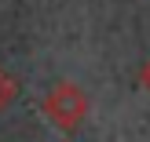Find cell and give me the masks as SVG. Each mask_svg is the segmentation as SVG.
<instances>
[{"label": "cell", "instance_id": "cell-1", "mask_svg": "<svg viewBox=\"0 0 150 142\" xmlns=\"http://www.w3.org/2000/svg\"><path fill=\"white\" fill-rule=\"evenodd\" d=\"M44 117H48L59 131L73 135V131L88 120V95L81 91L73 80H59V84L44 95Z\"/></svg>", "mask_w": 150, "mask_h": 142}, {"label": "cell", "instance_id": "cell-2", "mask_svg": "<svg viewBox=\"0 0 150 142\" xmlns=\"http://www.w3.org/2000/svg\"><path fill=\"white\" fill-rule=\"evenodd\" d=\"M15 95H18V84H15V77H11L7 69H0V113H4V109L15 102Z\"/></svg>", "mask_w": 150, "mask_h": 142}, {"label": "cell", "instance_id": "cell-3", "mask_svg": "<svg viewBox=\"0 0 150 142\" xmlns=\"http://www.w3.org/2000/svg\"><path fill=\"white\" fill-rule=\"evenodd\" d=\"M139 87H143V91L150 95V58H146L143 66H139Z\"/></svg>", "mask_w": 150, "mask_h": 142}]
</instances>
